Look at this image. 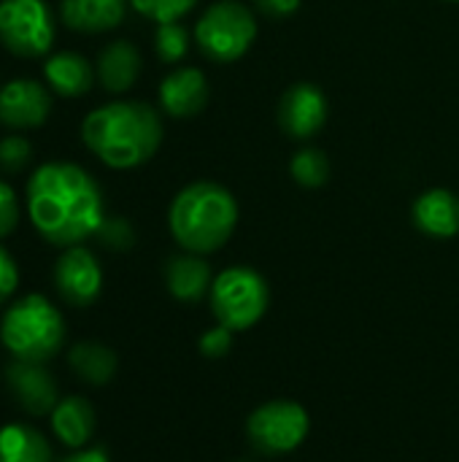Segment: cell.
Segmentation results:
<instances>
[{"instance_id": "cell-1", "label": "cell", "mask_w": 459, "mask_h": 462, "mask_svg": "<svg viewBox=\"0 0 459 462\" xmlns=\"http://www.w3.org/2000/svg\"><path fill=\"white\" fill-rule=\"evenodd\" d=\"M24 211L38 236L51 246H78L97 236L106 219L100 184L68 160L41 162L24 187Z\"/></svg>"}, {"instance_id": "cell-2", "label": "cell", "mask_w": 459, "mask_h": 462, "mask_svg": "<svg viewBox=\"0 0 459 462\" xmlns=\"http://www.w3.org/2000/svg\"><path fill=\"white\" fill-rule=\"evenodd\" d=\"M162 116L143 100H111L81 119L84 146L114 171H133L149 162L162 146Z\"/></svg>"}, {"instance_id": "cell-3", "label": "cell", "mask_w": 459, "mask_h": 462, "mask_svg": "<svg viewBox=\"0 0 459 462\" xmlns=\"http://www.w3.org/2000/svg\"><path fill=\"white\" fill-rule=\"evenodd\" d=\"M238 200L219 181H192L181 187L168 208V227L173 241L192 254L219 252L238 227Z\"/></svg>"}, {"instance_id": "cell-4", "label": "cell", "mask_w": 459, "mask_h": 462, "mask_svg": "<svg viewBox=\"0 0 459 462\" xmlns=\"http://www.w3.org/2000/svg\"><path fill=\"white\" fill-rule=\"evenodd\" d=\"M0 341L16 360L49 363L65 344V319L46 295L30 292L5 309Z\"/></svg>"}, {"instance_id": "cell-5", "label": "cell", "mask_w": 459, "mask_h": 462, "mask_svg": "<svg viewBox=\"0 0 459 462\" xmlns=\"http://www.w3.org/2000/svg\"><path fill=\"white\" fill-rule=\"evenodd\" d=\"M257 11L241 0H216L203 8L195 22L192 38L200 54L216 65L238 62L257 41Z\"/></svg>"}, {"instance_id": "cell-6", "label": "cell", "mask_w": 459, "mask_h": 462, "mask_svg": "<svg viewBox=\"0 0 459 462\" xmlns=\"http://www.w3.org/2000/svg\"><path fill=\"white\" fill-rule=\"evenodd\" d=\"M208 300L216 322L235 333V330L254 328L265 317L271 292H268V282L254 268L233 265L225 268L219 276H214Z\"/></svg>"}, {"instance_id": "cell-7", "label": "cell", "mask_w": 459, "mask_h": 462, "mask_svg": "<svg viewBox=\"0 0 459 462\" xmlns=\"http://www.w3.org/2000/svg\"><path fill=\"white\" fill-rule=\"evenodd\" d=\"M54 35V11L46 0H0V43L5 51L35 60L51 51Z\"/></svg>"}, {"instance_id": "cell-8", "label": "cell", "mask_w": 459, "mask_h": 462, "mask_svg": "<svg viewBox=\"0 0 459 462\" xmlns=\"http://www.w3.org/2000/svg\"><path fill=\"white\" fill-rule=\"evenodd\" d=\"M308 411L295 401H271L260 406L249 422V439L252 444L265 455H287L303 444L308 436Z\"/></svg>"}, {"instance_id": "cell-9", "label": "cell", "mask_w": 459, "mask_h": 462, "mask_svg": "<svg viewBox=\"0 0 459 462\" xmlns=\"http://www.w3.org/2000/svg\"><path fill=\"white\" fill-rule=\"evenodd\" d=\"M330 114V103L322 87L311 81H298L287 87V92L279 100V127L295 138V141H308L314 138Z\"/></svg>"}, {"instance_id": "cell-10", "label": "cell", "mask_w": 459, "mask_h": 462, "mask_svg": "<svg viewBox=\"0 0 459 462\" xmlns=\"http://www.w3.org/2000/svg\"><path fill=\"white\" fill-rule=\"evenodd\" d=\"M54 287L70 306H89L103 290V268L97 257L84 246H68L54 263Z\"/></svg>"}, {"instance_id": "cell-11", "label": "cell", "mask_w": 459, "mask_h": 462, "mask_svg": "<svg viewBox=\"0 0 459 462\" xmlns=\"http://www.w3.org/2000/svg\"><path fill=\"white\" fill-rule=\"evenodd\" d=\"M51 114V89L35 79H11L0 87V125L8 130H35Z\"/></svg>"}, {"instance_id": "cell-12", "label": "cell", "mask_w": 459, "mask_h": 462, "mask_svg": "<svg viewBox=\"0 0 459 462\" xmlns=\"http://www.w3.org/2000/svg\"><path fill=\"white\" fill-rule=\"evenodd\" d=\"M208 97H211L208 79L195 65H176L173 70L165 73L157 89L160 111L173 119L197 116L208 106Z\"/></svg>"}, {"instance_id": "cell-13", "label": "cell", "mask_w": 459, "mask_h": 462, "mask_svg": "<svg viewBox=\"0 0 459 462\" xmlns=\"http://www.w3.org/2000/svg\"><path fill=\"white\" fill-rule=\"evenodd\" d=\"M5 387L16 398V403L32 417L51 414V409L60 403L57 382L51 379L43 363H27L14 357L5 365Z\"/></svg>"}, {"instance_id": "cell-14", "label": "cell", "mask_w": 459, "mask_h": 462, "mask_svg": "<svg viewBox=\"0 0 459 462\" xmlns=\"http://www.w3.org/2000/svg\"><path fill=\"white\" fill-rule=\"evenodd\" d=\"M411 219L419 233L430 238H454L459 236V195L446 187L425 189L411 208Z\"/></svg>"}, {"instance_id": "cell-15", "label": "cell", "mask_w": 459, "mask_h": 462, "mask_svg": "<svg viewBox=\"0 0 459 462\" xmlns=\"http://www.w3.org/2000/svg\"><path fill=\"white\" fill-rule=\"evenodd\" d=\"M141 68H143V60H141L138 46L124 41V38L106 43L97 54V62H95L97 81L111 95L130 92L141 76Z\"/></svg>"}, {"instance_id": "cell-16", "label": "cell", "mask_w": 459, "mask_h": 462, "mask_svg": "<svg viewBox=\"0 0 459 462\" xmlns=\"http://www.w3.org/2000/svg\"><path fill=\"white\" fill-rule=\"evenodd\" d=\"M95 79H97L95 65L84 54L70 51V49L49 54L46 62H43V81L60 97H81V95H87L92 89Z\"/></svg>"}, {"instance_id": "cell-17", "label": "cell", "mask_w": 459, "mask_h": 462, "mask_svg": "<svg viewBox=\"0 0 459 462\" xmlns=\"http://www.w3.org/2000/svg\"><path fill=\"white\" fill-rule=\"evenodd\" d=\"M130 0H60V19L65 27L87 35L116 30L127 16Z\"/></svg>"}, {"instance_id": "cell-18", "label": "cell", "mask_w": 459, "mask_h": 462, "mask_svg": "<svg viewBox=\"0 0 459 462\" xmlns=\"http://www.w3.org/2000/svg\"><path fill=\"white\" fill-rule=\"evenodd\" d=\"M214 276L203 254H173L165 263V287L181 303H197L211 292Z\"/></svg>"}, {"instance_id": "cell-19", "label": "cell", "mask_w": 459, "mask_h": 462, "mask_svg": "<svg viewBox=\"0 0 459 462\" xmlns=\"http://www.w3.org/2000/svg\"><path fill=\"white\" fill-rule=\"evenodd\" d=\"M49 420H51V433L68 449H84L95 433V409L89 406L87 398L78 395L62 398L51 409Z\"/></svg>"}, {"instance_id": "cell-20", "label": "cell", "mask_w": 459, "mask_h": 462, "mask_svg": "<svg viewBox=\"0 0 459 462\" xmlns=\"http://www.w3.org/2000/svg\"><path fill=\"white\" fill-rule=\"evenodd\" d=\"M0 462H54L51 444L30 425L0 428Z\"/></svg>"}, {"instance_id": "cell-21", "label": "cell", "mask_w": 459, "mask_h": 462, "mask_svg": "<svg viewBox=\"0 0 459 462\" xmlns=\"http://www.w3.org/2000/svg\"><path fill=\"white\" fill-rule=\"evenodd\" d=\"M70 371L92 387H103L116 374V355L95 341H81L68 352Z\"/></svg>"}, {"instance_id": "cell-22", "label": "cell", "mask_w": 459, "mask_h": 462, "mask_svg": "<svg viewBox=\"0 0 459 462\" xmlns=\"http://www.w3.org/2000/svg\"><path fill=\"white\" fill-rule=\"evenodd\" d=\"M289 176L295 179V184H300L303 189H319L327 184L330 179V160L322 149L317 146H303L300 152L292 154L289 160Z\"/></svg>"}, {"instance_id": "cell-23", "label": "cell", "mask_w": 459, "mask_h": 462, "mask_svg": "<svg viewBox=\"0 0 459 462\" xmlns=\"http://www.w3.org/2000/svg\"><path fill=\"white\" fill-rule=\"evenodd\" d=\"M189 43H192V35L181 22H165V24H157L154 30V51L160 62L165 65H179L187 57Z\"/></svg>"}, {"instance_id": "cell-24", "label": "cell", "mask_w": 459, "mask_h": 462, "mask_svg": "<svg viewBox=\"0 0 459 462\" xmlns=\"http://www.w3.org/2000/svg\"><path fill=\"white\" fill-rule=\"evenodd\" d=\"M197 3L200 0H130V8L154 24H165V22H181L195 11Z\"/></svg>"}, {"instance_id": "cell-25", "label": "cell", "mask_w": 459, "mask_h": 462, "mask_svg": "<svg viewBox=\"0 0 459 462\" xmlns=\"http://www.w3.org/2000/svg\"><path fill=\"white\" fill-rule=\"evenodd\" d=\"M32 160V146L24 135L19 133H8L0 138V168L8 173L24 171Z\"/></svg>"}, {"instance_id": "cell-26", "label": "cell", "mask_w": 459, "mask_h": 462, "mask_svg": "<svg viewBox=\"0 0 459 462\" xmlns=\"http://www.w3.org/2000/svg\"><path fill=\"white\" fill-rule=\"evenodd\" d=\"M97 238L103 246L114 249V252H124L135 244V230L127 219L122 217H106L100 230H97Z\"/></svg>"}, {"instance_id": "cell-27", "label": "cell", "mask_w": 459, "mask_h": 462, "mask_svg": "<svg viewBox=\"0 0 459 462\" xmlns=\"http://www.w3.org/2000/svg\"><path fill=\"white\" fill-rule=\"evenodd\" d=\"M19 227V198L8 181L0 179V238L11 236Z\"/></svg>"}, {"instance_id": "cell-28", "label": "cell", "mask_w": 459, "mask_h": 462, "mask_svg": "<svg viewBox=\"0 0 459 462\" xmlns=\"http://www.w3.org/2000/svg\"><path fill=\"white\" fill-rule=\"evenodd\" d=\"M233 346V330H227L225 325L211 328L208 333H203L200 338V352L206 357H225Z\"/></svg>"}, {"instance_id": "cell-29", "label": "cell", "mask_w": 459, "mask_h": 462, "mask_svg": "<svg viewBox=\"0 0 459 462\" xmlns=\"http://www.w3.org/2000/svg\"><path fill=\"white\" fill-rule=\"evenodd\" d=\"M19 287V268L16 260L8 254V249L0 246V303H5Z\"/></svg>"}, {"instance_id": "cell-30", "label": "cell", "mask_w": 459, "mask_h": 462, "mask_svg": "<svg viewBox=\"0 0 459 462\" xmlns=\"http://www.w3.org/2000/svg\"><path fill=\"white\" fill-rule=\"evenodd\" d=\"M303 5V0H254V11L262 14L265 19H289L292 14H298Z\"/></svg>"}, {"instance_id": "cell-31", "label": "cell", "mask_w": 459, "mask_h": 462, "mask_svg": "<svg viewBox=\"0 0 459 462\" xmlns=\"http://www.w3.org/2000/svg\"><path fill=\"white\" fill-rule=\"evenodd\" d=\"M62 462H111L103 449H78L76 455L65 457Z\"/></svg>"}, {"instance_id": "cell-32", "label": "cell", "mask_w": 459, "mask_h": 462, "mask_svg": "<svg viewBox=\"0 0 459 462\" xmlns=\"http://www.w3.org/2000/svg\"><path fill=\"white\" fill-rule=\"evenodd\" d=\"M444 3H459V0H444Z\"/></svg>"}]
</instances>
